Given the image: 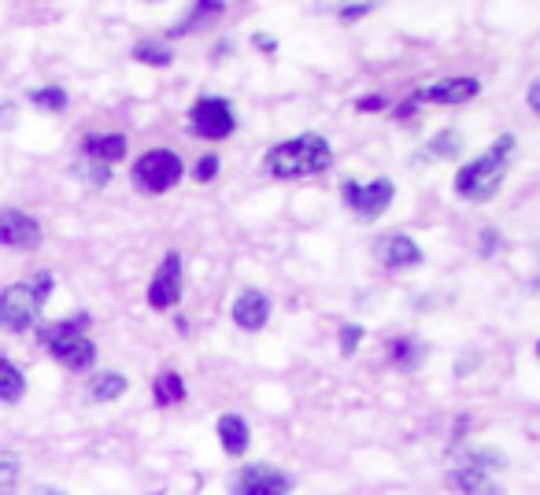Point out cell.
<instances>
[{
  "label": "cell",
  "instance_id": "cell-1",
  "mask_svg": "<svg viewBox=\"0 0 540 495\" xmlns=\"http://www.w3.org/2000/svg\"><path fill=\"white\" fill-rule=\"evenodd\" d=\"M515 148L518 145H515V137H511V133L496 137V141L485 148V156L470 159L467 167L455 174V193L463 196V200H474V204L492 200V196L500 193V185H504Z\"/></svg>",
  "mask_w": 540,
  "mask_h": 495
},
{
  "label": "cell",
  "instance_id": "cell-2",
  "mask_svg": "<svg viewBox=\"0 0 540 495\" xmlns=\"http://www.w3.org/2000/svg\"><path fill=\"white\" fill-rule=\"evenodd\" d=\"M333 163L330 141L322 133H300V137H289L282 145H274L263 159L267 174H274L278 182H296V178H311V174H322V170Z\"/></svg>",
  "mask_w": 540,
  "mask_h": 495
},
{
  "label": "cell",
  "instance_id": "cell-3",
  "mask_svg": "<svg viewBox=\"0 0 540 495\" xmlns=\"http://www.w3.org/2000/svg\"><path fill=\"white\" fill-rule=\"evenodd\" d=\"M52 274L49 270H37L26 281H15L8 289L0 292V329L4 333H26V329L37 326L41 318V307L49 300L52 292Z\"/></svg>",
  "mask_w": 540,
  "mask_h": 495
},
{
  "label": "cell",
  "instance_id": "cell-4",
  "mask_svg": "<svg viewBox=\"0 0 540 495\" xmlns=\"http://www.w3.org/2000/svg\"><path fill=\"white\" fill-rule=\"evenodd\" d=\"M86 314H74V318H63V322H45L37 329L41 344L52 351V359L67 370H89L97 363V344L82 333L86 329Z\"/></svg>",
  "mask_w": 540,
  "mask_h": 495
},
{
  "label": "cell",
  "instance_id": "cell-5",
  "mask_svg": "<svg viewBox=\"0 0 540 495\" xmlns=\"http://www.w3.org/2000/svg\"><path fill=\"white\" fill-rule=\"evenodd\" d=\"M496 466H504V459L496 451H470L463 455V462L448 473V484H452L459 495H507V488L496 477Z\"/></svg>",
  "mask_w": 540,
  "mask_h": 495
},
{
  "label": "cell",
  "instance_id": "cell-6",
  "mask_svg": "<svg viewBox=\"0 0 540 495\" xmlns=\"http://www.w3.org/2000/svg\"><path fill=\"white\" fill-rule=\"evenodd\" d=\"M182 159L174 156L171 148H148L145 156L134 163V185L148 196L171 193L174 185L182 182Z\"/></svg>",
  "mask_w": 540,
  "mask_h": 495
},
{
  "label": "cell",
  "instance_id": "cell-7",
  "mask_svg": "<svg viewBox=\"0 0 540 495\" xmlns=\"http://www.w3.org/2000/svg\"><path fill=\"white\" fill-rule=\"evenodd\" d=\"M189 130L204 137V141H226L237 130V115L230 100L222 97H200L189 111Z\"/></svg>",
  "mask_w": 540,
  "mask_h": 495
},
{
  "label": "cell",
  "instance_id": "cell-8",
  "mask_svg": "<svg viewBox=\"0 0 540 495\" xmlns=\"http://www.w3.org/2000/svg\"><path fill=\"white\" fill-rule=\"evenodd\" d=\"M341 196H344V204L356 211V218H363V222H374L385 207L393 204L396 185L389 182V178H374V182H367V185H359L356 178H344Z\"/></svg>",
  "mask_w": 540,
  "mask_h": 495
},
{
  "label": "cell",
  "instance_id": "cell-9",
  "mask_svg": "<svg viewBox=\"0 0 540 495\" xmlns=\"http://www.w3.org/2000/svg\"><path fill=\"white\" fill-rule=\"evenodd\" d=\"M293 492V477L278 466H267V462H256V466H245L237 473L234 495H289Z\"/></svg>",
  "mask_w": 540,
  "mask_h": 495
},
{
  "label": "cell",
  "instance_id": "cell-10",
  "mask_svg": "<svg viewBox=\"0 0 540 495\" xmlns=\"http://www.w3.org/2000/svg\"><path fill=\"white\" fill-rule=\"evenodd\" d=\"M178 300H182V255L167 252V259L160 263L156 278L148 285V303L156 311H171V307H178Z\"/></svg>",
  "mask_w": 540,
  "mask_h": 495
},
{
  "label": "cell",
  "instance_id": "cell-11",
  "mask_svg": "<svg viewBox=\"0 0 540 495\" xmlns=\"http://www.w3.org/2000/svg\"><path fill=\"white\" fill-rule=\"evenodd\" d=\"M41 244V222L19 207L0 211V248H37Z\"/></svg>",
  "mask_w": 540,
  "mask_h": 495
},
{
  "label": "cell",
  "instance_id": "cell-12",
  "mask_svg": "<svg viewBox=\"0 0 540 495\" xmlns=\"http://www.w3.org/2000/svg\"><path fill=\"white\" fill-rule=\"evenodd\" d=\"M481 93V82L478 78H444L437 85H426V89H418L415 104H467Z\"/></svg>",
  "mask_w": 540,
  "mask_h": 495
},
{
  "label": "cell",
  "instance_id": "cell-13",
  "mask_svg": "<svg viewBox=\"0 0 540 495\" xmlns=\"http://www.w3.org/2000/svg\"><path fill=\"white\" fill-rule=\"evenodd\" d=\"M422 248H418L407 233H389L378 241V263L385 270H411V266H422Z\"/></svg>",
  "mask_w": 540,
  "mask_h": 495
},
{
  "label": "cell",
  "instance_id": "cell-14",
  "mask_svg": "<svg viewBox=\"0 0 540 495\" xmlns=\"http://www.w3.org/2000/svg\"><path fill=\"white\" fill-rule=\"evenodd\" d=\"M230 314H234L237 329L259 333V329L267 326V318H270V300L259 289H245V292H237L234 311H230Z\"/></svg>",
  "mask_w": 540,
  "mask_h": 495
},
{
  "label": "cell",
  "instance_id": "cell-15",
  "mask_svg": "<svg viewBox=\"0 0 540 495\" xmlns=\"http://www.w3.org/2000/svg\"><path fill=\"white\" fill-rule=\"evenodd\" d=\"M82 156L111 167V163H119L126 156V137L123 133H93V137H86V145H82Z\"/></svg>",
  "mask_w": 540,
  "mask_h": 495
},
{
  "label": "cell",
  "instance_id": "cell-16",
  "mask_svg": "<svg viewBox=\"0 0 540 495\" xmlns=\"http://www.w3.org/2000/svg\"><path fill=\"white\" fill-rule=\"evenodd\" d=\"M219 440H222V447H226V455L241 459V455L248 451V440H252L248 422L241 418V414H222L219 418Z\"/></svg>",
  "mask_w": 540,
  "mask_h": 495
},
{
  "label": "cell",
  "instance_id": "cell-17",
  "mask_svg": "<svg viewBox=\"0 0 540 495\" xmlns=\"http://www.w3.org/2000/svg\"><path fill=\"white\" fill-rule=\"evenodd\" d=\"M23 392H26L23 370H19L12 359H4V355H0V403H19Z\"/></svg>",
  "mask_w": 540,
  "mask_h": 495
},
{
  "label": "cell",
  "instance_id": "cell-18",
  "mask_svg": "<svg viewBox=\"0 0 540 495\" xmlns=\"http://www.w3.org/2000/svg\"><path fill=\"white\" fill-rule=\"evenodd\" d=\"M126 377L123 374H97L93 381H89V392L86 396L93 399V403H111V399H119L126 392Z\"/></svg>",
  "mask_w": 540,
  "mask_h": 495
},
{
  "label": "cell",
  "instance_id": "cell-19",
  "mask_svg": "<svg viewBox=\"0 0 540 495\" xmlns=\"http://www.w3.org/2000/svg\"><path fill=\"white\" fill-rule=\"evenodd\" d=\"M152 396L160 407H174V403H182L185 399V381L178 374H160L156 377V385H152Z\"/></svg>",
  "mask_w": 540,
  "mask_h": 495
},
{
  "label": "cell",
  "instance_id": "cell-20",
  "mask_svg": "<svg viewBox=\"0 0 540 495\" xmlns=\"http://www.w3.org/2000/svg\"><path fill=\"white\" fill-rule=\"evenodd\" d=\"M422 355H426V351H422V344H418V340L400 337V340H393V344H389V359H393V366H400V370H415Z\"/></svg>",
  "mask_w": 540,
  "mask_h": 495
},
{
  "label": "cell",
  "instance_id": "cell-21",
  "mask_svg": "<svg viewBox=\"0 0 540 495\" xmlns=\"http://www.w3.org/2000/svg\"><path fill=\"white\" fill-rule=\"evenodd\" d=\"M422 152H430L433 159H455L459 152H463V133L441 130V133H437V137L430 141V145L422 148Z\"/></svg>",
  "mask_w": 540,
  "mask_h": 495
},
{
  "label": "cell",
  "instance_id": "cell-22",
  "mask_svg": "<svg viewBox=\"0 0 540 495\" xmlns=\"http://www.w3.org/2000/svg\"><path fill=\"white\" fill-rule=\"evenodd\" d=\"M134 60L148 63V67H167V63H171V49H167V45H160V41H137Z\"/></svg>",
  "mask_w": 540,
  "mask_h": 495
},
{
  "label": "cell",
  "instance_id": "cell-23",
  "mask_svg": "<svg viewBox=\"0 0 540 495\" xmlns=\"http://www.w3.org/2000/svg\"><path fill=\"white\" fill-rule=\"evenodd\" d=\"M30 104L41 111H63L67 108V93H63L60 85H41V89L30 93Z\"/></svg>",
  "mask_w": 540,
  "mask_h": 495
},
{
  "label": "cell",
  "instance_id": "cell-24",
  "mask_svg": "<svg viewBox=\"0 0 540 495\" xmlns=\"http://www.w3.org/2000/svg\"><path fill=\"white\" fill-rule=\"evenodd\" d=\"M71 174L74 178H82V182H89V185H104L111 178V167H104V163H93V159H78L71 167Z\"/></svg>",
  "mask_w": 540,
  "mask_h": 495
},
{
  "label": "cell",
  "instance_id": "cell-25",
  "mask_svg": "<svg viewBox=\"0 0 540 495\" xmlns=\"http://www.w3.org/2000/svg\"><path fill=\"white\" fill-rule=\"evenodd\" d=\"M15 481H19V455L0 451V492H12Z\"/></svg>",
  "mask_w": 540,
  "mask_h": 495
},
{
  "label": "cell",
  "instance_id": "cell-26",
  "mask_svg": "<svg viewBox=\"0 0 540 495\" xmlns=\"http://www.w3.org/2000/svg\"><path fill=\"white\" fill-rule=\"evenodd\" d=\"M359 340H363V326H356V322H348V326L341 329V355H356Z\"/></svg>",
  "mask_w": 540,
  "mask_h": 495
},
{
  "label": "cell",
  "instance_id": "cell-27",
  "mask_svg": "<svg viewBox=\"0 0 540 495\" xmlns=\"http://www.w3.org/2000/svg\"><path fill=\"white\" fill-rule=\"evenodd\" d=\"M193 174H197V182H211V178L219 174V156H204L197 163V170H193Z\"/></svg>",
  "mask_w": 540,
  "mask_h": 495
},
{
  "label": "cell",
  "instance_id": "cell-28",
  "mask_svg": "<svg viewBox=\"0 0 540 495\" xmlns=\"http://www.w3.org/2000/svg\"><path fill=\"white\" fill-rule=\"evenodd\" d=\"M496 241H500V233H496V230H481L478 233V252L492 255V252H496Z\"/></svg>",
  "mask_w": 540,
  "mask_h": 495
},
{
  "label": "cell",
  "instance_id": "cell-29",
  "mask_svg": "<svg viewBox=\"0 0 540 495\" xmlns=\"http://www.w3.org/2000/svg\"><path fill=\"white\" fill-rule=\"evenodd\" d=\"M363 15H370V4H356V8H344L341 19H344V23H356V19H363Z\"/></svg>",
  "mask_w": 540,
  "mask_h": 495
},
{
  "label": "cell",
  "instance_id": "cell-30",
  "mask_svg": "<svg viewBox=\"0 0 540 495\" xmlns=\"http://www.w3.org/2000/svg\"><path fill=\"white\" fill-rule=\"evenodd\" d=\"M526 100H529V111H533V115H537V119H540V78H537V82H533V85H529Z\"/></svg>",
  "mask_w": 540,
  "mask_h": 495
},
{
  "label": "cell",
  "instance_id": "cell-31",
  "mask_svg": "<svg viewBox=\"0 0 540 495\" xmlns=\"http://www.w3.org/2000/svg\"><path fill=\"white\" fill-rule=\"evenodd\" d=\"M381 104H385V100H381V97H363V100H359V104H356V108H359V111H378Z\"/></svg>",
  "mask_w": 540,
  "mask_h": 495
},
{
  "label": "cell",
  "instance_id": "cell-32",
  "mask_svg": "<svg viewBox=\"0 0 540 495\" xmlns=\"http://www.w3.org/2000/svg\"><path fill=\"white\" fill-rule=\"evenodd\" d=\"M8 119H15V108L12 104H0V126H8Z\"/></svg>",
  "mask_w": 540,
  "mask_h": 495
},
{
  "label": "cell",
  "instance_id": "cell-33",
  "mask_svg": "<svg viewBox=\"0 0 540 495\" xmlns=\"http://www.w3.org/2000/svg\"><path fill=\"white\" fill-rule=\"evenodd\" d=\"M37 495H63V492H56V488H45V492H37Z\"/></svg>",
  "mask_w": 540,
  "mask_h": 495
},
{
  "label": "cell",
  "instance_id": "cell-34",
  "mask_svg": "<svg viewBox=\"0 0 540 495\" xmlns=\"http://www.w3.org/2000/svg\"><path fill=\"white\" fill-rule=\"evenodd\" d=\"M537 359H540V340H537Z\"/></svg>",
  "mask_w": 540,
  "mask_h": 495
}]
</instances>
